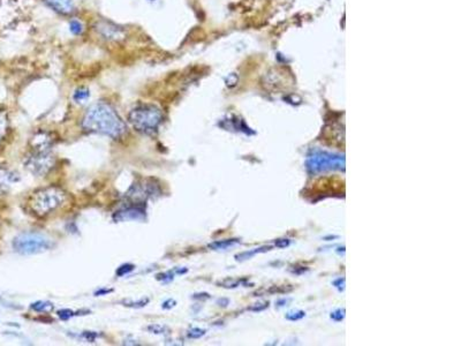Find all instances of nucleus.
Here are the masks:
<instances>
[{
  "instance_id": "25",
  "label": "nucleus",
  "mask_w": 461,
  "mask_h": 346,
  "mask_svg": "<svg viewBox=\"0 0 461 346\" xmlns=\"http://www.w3.org/2000/svg\"><path fill=\"white\" fill-rule=\"evenodd\" d=\"M98 336L99 335L97 333H95V331H83V334H82V337L86 338L88 342H91V343H94V342L96 341V338H97Z\"/></svg>"
},
{
  "instance_id": "6",
  "label": "nucleus",
  "mask_w": 461,
  "mask_h": 346,
  "mask_svg": "<svg viewBox=\"0 0 461 346\" xmlns=\"http://www.w3.org/2000/svg\"><path fill=\"white\" fill-rule=\"evenodd\" d=\"M54 165V157L50 150H34L30 157L25 161V167L34 174L44 175L49 172Z\"/></svg>"
},
{
  "instance_id": "33",
  "label": "nucleus",
  "mask_w": 461,
  "mask_h": 346,
  "mask_svg": "<svg viewBox=\"0 0 461 346\" xmlns=\"http://www.w3.org/2000/svg\"><path fill=\"white\" fill-rule=\"evenodd\" d=\"M3 128H5V120H3V119H1V118H0V136L2 135Z\"/></svg>"
},
{
  "instance_id": "17",
  "label": "nucleus",
  "mask_w": 461,
  "mask_h": 346,
  "mask_svg": "<svg viewBox=\"0 0 461 346\" xmlns=\"http://www.w3.org/2000/svg\"><path fill=\"white\" fill-rule=\"evenodd\" d=\"M134 268L135 267L131 263L123 264V266H120L119 268H118L117 271H116V274H117L118 277H123V276L127 275V274H129V272H132L133 270H134Z\"/></svg>"
},
{
  "instance_id": "24",
  "label": "nucleus",
  "mask_w": 461,
  "mask_h": 346,
  "mask_svg": "<svg viewBox=\"0 0 461 346\" xmlns=\"http://www.w3.org/2000/svg\"><path fill=\"white\" fill-rule=\"evenodd\" d=\"M58 316L61 320H68L73 318V316H75V313L71 311V309H61V311L58 312Z\"/></svg>"
},
{
  "instance_id": "22",
  "label": "nucleus",
  "mask_w": 461,
  "mask_h": 346,
  "mask_svg": "<svg viewBox=\"0 0 461 346\" xmlns=\"http://www.w3.org/2000/svg\"><path fill=\"white\" fill-rule=\"evenodd\" d=\"M69 29H71V31L73 32L74 35H80L81 32H82V24L80 23L79 21H72L71 23H69Z\"/></svg>"
},
{
  "instance_id": "13",
  "label": "nucleus",
  "mask_w": 461,
  "mask_h": 346,
  "mask_svg": "<svg viewBox=\"0 0 461 346\" xmlns=\"http://www.w3.org/2000/svg\"><path fill=\"white\" fill-rule=\"evenodd\" d=\"M30 308L37 313H50L53 311L54 306L49 301H36V303L31 304Z\"/></svg>"
},
{
  "instance_id": "30",
  "label": "nucleus",
  "mask_w": 461,
  "mask_h": 346,
  "mask_svg": "<svg viewBox=\"0 0 461 346\" xmlns=\"http://www.w3.org/2000/svg\"><path fill=\"white\" fill-rule=\"evenodd\" d=\"M111 292H113V290L112 289H101V290H98V291H96L95 292V296L96 297H98V296H105V294H109Z\"/></svg>"
},
{
  "instance_id": "7",
  "label": "nucleus",
  "mask_w": 461,
  "mask_h": 346,
  "mask_svg": "<svg viewBox=\"0 0 461 346\" xmlns=\"http://www.w3.org/2000/svg\"><path fill=\"white\" fill-rule=\"evenodd\" d=\"M159 193V186L154 182H146L133 185L127 192L126 196L129 201L133 202V203L142 205L143 202H146L148 198L160 195Z\"/></svg>"
},
{
  "instance_id": "1",
  "label": "nucleus",
  "mask_w": 461,
  "mask_h": 346,
  "mask_svg": "<svg viewBox=\"0 0 461 346\" xmlns=\"http://www.w3.org/2000/svg\"><path fill=\"white\" fill-rule=\"evenodd\" d=\"M82 128L89 133L104 134L112 139L120 138L127 130L116 110L106 103H96L87 110L82 120Z\"/></svg>"
},
{
  "instance_id": "12",
  "label": "nucleus",
  "mask_w": 461,
  "mask_h": 346,
  "mask_svg": "<svg viewBox=\"0 0 461 346\" xmlns=\"http://www.w3.org/2000/svg\"><path fill=\"white\" fill-rule=\"evenodd\" d=\"M271 248H272L271 246H263V247L256 248V249H254V250H248V252H242V253L237 254V255H235V260H237V261H245V260H248V259H250V257H253L254 255H255V254H257V253H263V252H268V250H270Z\"/></svg>"
},
{
  "instance_id": "34",
  "label": "nucleus",
  "mask_w": 461,
  "mask_h": 346,
  "mask_svg": "<svg viewBox=\"0 0 461 346\" xmlns=\"http://www.w3.org/2000/svg\"><path fill=\"white\" fill-rule=\"evenodd\" d=\"M285 304H287V300H279L278 303H277V305H278V306H285Z\"/></svg>"
},
{
  "instance_id": "32",
  "label": "nucleus",
  "mask_w": 461,
  "mask_h": 346,
  "mask_svg": "<svg viewBox=\"0 0 461 346\" xmlns=\"http://www.w3.org/2000/svg\"><path fill=\"white\" fill-rule=\"evenodd\" d=\"M194 299H202V298H204V299H209L210 296L208 293H201V294H194Z\"/></svg>"
},
{
  "instance_id": "5",
  "label": "nucleus",
  "mask_w": 461,
  "mask_h": 346,
  "mask_svg": "<svg viewBox=\"0 0 461 346\" xmlns=\"http://www.w3.org/2000/svg\"><path fill=\"white\" fill-rule=\"evenodd\" d=\"M306 164H307V170L312 174L326 171H344L345 157L341 155L326 152H315L308 156Z\"/></svg>"
},
{
  "instance_id": "2",
  "label": "nucleus",
  "mask_w": 461,
  "mask_h": 346,
  "mask_svg": "<svg viewBox=\"0 0 461 346\" xmlns=\"http://www.w3.org/2000/svg\"><path fill=\"white\" fill-rule=\"evenodd\" d=\"M68 200V195L64 189L57 186L40 188L29 198L30 210L38 217H45L62 207Z\"/></svg>"
},
{
  "instance_id": "18",
  "label": "nucleus",
  "mask_w": 461,
  "mask_h": 346,
  "mask_svg": "<svg viewBox=\"0 0 461 346\" xmlns=\"http://www.w3.org/2000/svg\"><path fill=\"white\" fill-rule=\"evenodd\" d=\"M306 316V313L304 311H294V312H289L286 314V320L289 321H299V320L304 319Z\"/></svg>"
},
{
  "instance_id": "19",
  "label": "nucleus",
  "mask_w": 461,
  "mask_h": 346,
  "mask_svg": "<svg viewBox=\"0 0 461 346\" xmlns=\"http://www.w3.org/2000/svg\"><path fill=\"white\" fill-rule=\"evenodd\" d=\"M205 333L206 331L204 329H201V328H191V329L188 331V337L191 338V340H198V338L204 336Z\"/></svg>"
},
{
  "instance_id": "9",
  "label": "nucleus",
  "mask_w": 461,
  "mask_h": 346,
  "mask_svg": "<svg viewBox=\"0 0 461 346\" xmlns=\"http://www.w3.org/2000/svg\"><path fill=\"white\" fill-rule=\"evenodd\" d=\"M45 1L51 8L61 14H68L74 9L73 0H45Z\"/></svg>"
},
{
  "instance_id": "8",
  "label": "nucleus",
  "mask_w": 461,
  "mask_h": 346,
  "mask_svg": "<svg viewBox=\"0 0 461 346\" xmlns=\"http://www.w3.org/2000/svg\"><path fill=\"white\" fill-rule=\"evenodd\" d=\"M146 218V208L143 205L132 204L128 207L120 209L113 215L116 222H128V220H142Z\"/></svg>"
},
{
  "instance_id": "20",
  "label": "nucleus",
  "mask_w": 461,
  "mask_h": 346,
  "mask_svg": "<svg viewBox=\"0 0 461 346\" xmlns=\"http://www.w3.org/2000/svg\"><path fill=\"white\" fill-rule=\"evenodd\" d=\"M245 281H234V279H225L221 283H219V285L223 286L225 289H234L238 288L239 285H241L242 283Z\"/></svg>"
},
{
  "instance_id": "10",
  "label": "nucleus",
  "mask_w": 461,
  "mask_h": 346,
  "mask_svg": "<svg viewBox=\"0 0 461 346\" xmlns=\"http://www.w3.org/2000/svg\"><path fill=\"white\" fill-rule=\"evenodd\" d=\"M16 181H18L17 174L5 169H0V189L8 188L12 183Z\"/></svg>"
},
{
  "instance_id": "23",
  "label": "nucleus",
  "mask_w": 461,
  "mask_h": 346,
  "mask_svg": "<svg viewBox=\"0 0 461 346\" xmlns=\"http://www.w3.org/2000/svg\"><path fill=\"white\" fill-rule=\"evenodd\" d=\"M174 275H175L174 270H173V271H168V272H165V274H159V275H157V279H158V281L169 282V281H172L173 278H174Z\"/></svg>"
},
{
  "instance_id": "29",
  "label": "nucleus",
  "mask_w": 461,
  "mask_h": 346,
  "mask_svg": "<svg viewBox=\"0 0 461 346\" xmlns=\"http://www.w3.org/2000/svg\"><path fill=\"white\" fill-rule=\"evenodd\" d=\"M268 307H269V303H264L263 306H261V304H256V306L250 307L249 309H250V311H253V312H261V311H264V309L268 308Z\"/></svg>"
},
{
  "instance_id": "27",
  "label": "nucleus",
  "mask_w": 461,
  "mask_h": 346,
  "mask_svg": "<svg viewBox=\"0 0 461 346\" xmlns=\"http://www.w3.org/2000/svg\"><path fill=\"white\" fill-rule=\"evenodd\" d=\"M333 285L337 288L339 291H344L345 290V278H338L335 279L333 282Z\"/></svg>"
},
{
  "instance_id": "28",
  "label": "nucleus",
  "mask_w": 461,
  "mask_h": 346,
  "mask_svg": "<svg viewBox=\"0 0 461 346\" xmlns=\"http://www.w3.org/2000/svg\"><path fill=\"white\" fill-rule=\"evenodd\" d=\"M176 305V301L175 300H173V299H168V300H166L163 303V305H161V307H163L164 309H171L173 308Z\"/></svg>"
},
{
  "instance_id": "21",
  "label": "nucleus",
  "mask_w": 461,
  "mask_h": 346,
  "mask_svg": "<svg viewBox=\"0 0 461 346\" xmlns=\"http://www.w3.org/2000/svg\"><path fill=\"white\" fill-rule=\"evenodd\" d=\"M345 309L344 308H339V309H335L334 312H332L331 313V315H330V318L333 320V321L335 322H340L342 321V320L345 319Z\"/></svg>"
},
{
  "instance_id": "26",
  "label": "nucleus",
  "mask_w": 461,
  "mask_h": 346,
  "mask_svg": "<svg viewBox=\"0 0 461 346\" xmlns=\"http://www.w3.org/2000/svg\"><path fill=\"white\" fill-rule=\"evenodd\" d=\"M275 245H276V247H278V248H285V247H289V246L291 245V240L290 239H285V238L277 239V240L275 241Z\"/></svg>"
},
{
  "instance_id": "16",
  "label": "nucleus",
  "mask_w": 461,
  "mask_h": 346,
  "mask_svg": "<svg viewBox=\"0 0 461 346\" xmlns=\"http://www.w3.org/2000/svg\"><path fill=\"white\" fill-rule=\"evenodd\" d=\"M148 330H149L151 334H154V335H168L169 333H171L167 327L159 326V325H151L148 327Z\"/></svg>"
},
{
  "instance_id": "15",
  "label": "nucleus",
  "mask_w": 461,
  "mask_h": 346,
  "mask_svg": "<svg viewBox=\"0 0 461 346\" xmlns=\"http://www.w3.org/2000/svg\"><path fill=\"white\" fill-rule=\"evenodd\" d=\"M149 299L148 298H142L138 301H132V300H126L124 301V305L127 307H132V308H142L146 307L148 304H149Z\"/></svg>"
},
{
  "instance_id": "3",
  "label": "nucleus",
  "mask_w": 461,
  "mask_h": 346,
  "mask_svg": "<svg viewBox=\"0 0 461 346\" xmlns=\"http://www.w3.org/2000/svg\"><path fill=\"white\" fill-rule=\"evenodd\" d=\"M128 120L140 133L154 135L157 133L160 124L163 123V113L157 106L142 104L129 112Z\"/></svg>"
},
{
  "instance_id": "31",
  "label": "nucleus",
  "mask_w": 461,
  "mask_h": 346,
  "mask_svg": "<svg viewBox=\"0 0 461 346\" xmlns=\"http://www.w3.org/2000/svg\"><path fill=\"white\" fill-rule=\"evenodd\" d=\"M217 304H218L219 306H221V307H227L228 304H230V300H228V299H219V300H217Z\"/></svg>"
},
{
  "instance_id": "14",
  "label": "nucleus",
  "mask_w": 461,
  "mask_h": 346,
  "mask_svg": "<svg viewBox=\"0 0 461 346\" xmlns=\"http://www.w3.org/2000/svg\"><path fill=\"white\" fill-rule=\"evenodd\" d=\"M89 97H90V91L86 89V88H80V89H77L73 95V99L76 103H83Z\"/></svg>"
},
{
  "instance_id": "4",
  "label": "nucleus",
  "mask_w": 461,
  "mask_h": 346,
  "mask_svg": "<svg viewBox=\"0 0 461 346\" xmlns=\"http://www.w3.org/2000/svg\"><path fill=\"white\" fill-rule=\"evenodd\" d=\"M12 245L13 249L21 255H35L44 253L53 246L52 240L49 237L36 232L18 234L14 238Z\"/></svg>"
},
{
  "instance_id": "11",
  "label": "nucleus",
  "mask_w": 461,
  "mask_h": 346,
  "mask_svg": "<svg viewBox=\"0 0 461 346\" xmlns=\"http://www.w3.org/2000/svg\"><path fill=\"white\" fill-rule=\"evenodd\" d=\"M240 240L239 239H226V240H219V241H215L211 242L209 245V248H211L213 250H224L232 247V246L239 244Z\"/></svg>"
}]
</instances>
